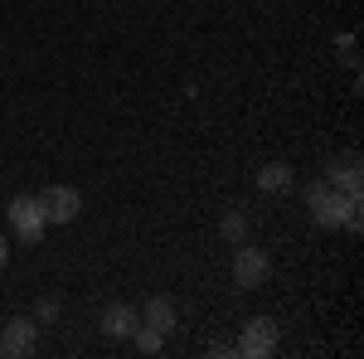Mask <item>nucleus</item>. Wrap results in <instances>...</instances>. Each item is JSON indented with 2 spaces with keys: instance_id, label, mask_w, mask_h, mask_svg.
I'll return each instance as SVG.
<instances>
[{
  "instance_id": "nucleus-12",
  "label": "nucleus",
  "mask_w": 364,
  "mask_h": 359,
  "mask_svg": "<svg viewBox=\"0 0 364 359\" xmlns=\"http://www.w3.org/2000/svg\"><path fill=\"white\" fill-rule=\"evenodd\" d=\"M132 335H136V350H141V355H161V345H166V335H156L151 326H136Z\"/></svg>"
},
{
  "instance_id": "nucleus-11",
  "label": "nucleus",
  "mask_w": 364,
  "mask_h": 359,
  "mask_svg": "<svg viewBox=\"0 0 364 359\" xmlns=\"http://www.w3.org/2000/svg\"><path fill=\"white\" fill-rule=\"evenodd\" d=\"M219 233H224L228 243H243V238H248V219H243V214H224Z\"/></svg>"
},
{
  "instance_id": "nucleus-14",
  "label": "nucleus",
  "mask_w": 364,
  "mask_h": 359,
  "mask_svg": "<svg viewBox=\"0 0 364 359\" xmlns=\"http://www.w3.org/2000/svg\"><path fill=\"white\" fill-rule=\"evenodd\" d=\"M336 44H340V58H345V63H355V34H340Z\"/></svg>"
},
{
  "instance_id": "nucleus-16",
  "label": "nucleus",
  "mask_w": 364,
  "mask_h": 359,
  "mask_svg": "<svg viewBox=\"0 0 364 359\" xmlns=\"http://www.w3.org/2000/svg\"><path fill=\"white\" fill-rule=\"evenodd\" d=\"M5 257H10V248H5V238H0V267H5Z\"/></svg>"
},
{
  "instance_id": "nucleus-13",
  "label": "nucleus",
  "mask_w": 364,
  "mask_h": 359,
  "mask_svg": "<svg viewBox=\"0 0 364 359\" xmlns=\"http://www.w3.org/2000/svg\"><path fill=\"white\" fill-rule=\"evenodd\" d=\"M34 321H58V296H44L34 306Z\"/></svg>"
},
{
  "instance_id": "nucleus-8",
  "label": "nucleus",
  "mask_w": 364,
  "mask_h": 359,
  "mask_svg": "<svg viewBox=\"0 0 364 359\" xmlns=\"http://www.w3.org/2000/svg\"><path fill=\"white\" fill-rule=\"evenodd\" d=\"M141 326H151L156 335H170L180 326V316H175V301L170 296H151V301L141 306Z\"/></svg>"
},
{
  "instance_id": "nucleus-15",
  "label": "nucleus",
  "mask_w": 364,
  "mask_h": 359,
  "mask_svg": "<svg viewBox=\"0 0 364 359\" xmlns=\"http://www.w3.org/2000/svg\"><path fill=\"white\" fill-rule=\"evenodd\" d=\"M209 355H238V350H233L228 340H209Z\"/></svg>"
},
{
  "instance_id": "nucleus-1",
  "label": "nucleus",
  "mask_w": 364,
  "mask_h": 359,
  "mask_svg": "<svg viewBox=\"0 0 364 359\" xmlns=\"http://www.w3.org/2000/svg\"><path fill=\"white\" fill-rule=\"evenodd\" d=\"M306 209L321 228H340V223L360 209V194H345L336 185H326V180H316V185H306Z\"/></svg>"
},
{
  "instance_id": "nucleus-10",
  "label": "nucleus",
  "mask_w": 364,
  "mask_h": 359,
  "mask_svg": "<svg viewBox=\"0 0 364 359\" xmlns=\"http://www.w3.org/2000/svg\"><path fill=\"white\" fill-rule=\"evenodd\" d=\"M291 180H296V175H291L287 161H267V166L257 170V190H262V194H287V190H291Z\"/></svg>"
},
{
  "instance_id": "nucleus-2",
  "label": "nucleus",
  "mask_w": 364,
  "mask_h": 359,
  "mask_svg": "<svg viewBox=\"0 0 364 359\" xmlns=\"http://www.w3.org/2000/svg\"><path fill=\"white\" fill-rule=\"evenodd\" d=\"M233 350H238L243 359H267L272 350H277V321H272V316H252Z\"/></svg>"
},
{
  "instance_id": "nucleus-4",
  "label": "nucleus",
  "mask_w": 364,
  "mask_h": 359,
  "mask_svg": "<svg viewBox=\"0 0 364 359\" xmlns=\"http://www.w3.org/2000/svg\"><path fill=\"white\" fill-rule=\"evenodd\" d=\"M5 214H10V228H15L25 243H39L44 228H49V223H44V209H39V199H29V194H15Z\"/></svg>"
},
{
  "instance_id": "nucleus-7",
  "label": "nucleus",
  "mask_w": 364,
  "mask_h": 359,
  "mask_svg": "<svg viewBox=\"0 0 364 359\" xmlns=\"http://www.w3.org/2000/svg\"><path fill=\"white\" fill-rule=\"evenodd\" d=\"M326 185H336V190H345V194H360V156L345 151L340 161H331V166H326Z\"/></svg>"
},
{
  "instance_id": "nucleus-5",
  "label": "nucleus",
  "mask_w": 364,
  "mask_h": 359,
  "mask_svg": "<svg viewBox=\"0 0 364 359\" xmlns=\"http://www.w3.org/2000/svg\"><path fill=\"white\" fill-rule=\"evenodd\" d=\"M262 282H267V252L238 243V252H233V286L252 291V286H262Z\"/></svg>"
},
{
  "instance_id": "nucleus-9",
  "label": "nucleus",
  "mask_w": 364,
  "mask_h": 359,
  "mask_svg": "<svg viewBox=\"0 0 364 359\" xmlns=\"http://www.w3.org/2000/svg\"><path fill=\"white\" fill-rule=\"evenodd\" d=\"M136 326H141V316H136V306H127V301L107 306V316H102V331L112 335V340H127Z\"/></svg>"
},
{
  "instance_id": "nucleus-3",
  "label": "nucleus",
  "mask_w": 364,
  "mask_h": 359,
  "mask_svg": "<svg viewBox=\"0 0 364 359\" xmlns=\"http://www.w3.org/2000/svg\"><path fill=\"white\" fill-rule=\"evenodd\" d=\"M34 199L44 209V223H73L83 214V194L73 190V185H49V190L34 194Z\"/></svg>"
},
{
  "instance_id": "nucleus-6",
  "label": "nucleus",
  "mask_w": 364,
  "mask_h": 359,
  "mask_svg": "<svg viewBox=\"0 0 364 359\" xmlns=\"http://www.w3.org/2000/svg\"><path fill=\"white\" fill-rule=\"evenodd\" d=\"M34 321L29 316H20V321H10L5 326V335H0V355H10V359H20V355H34Z\"/></svg>"
}]
</instances>
